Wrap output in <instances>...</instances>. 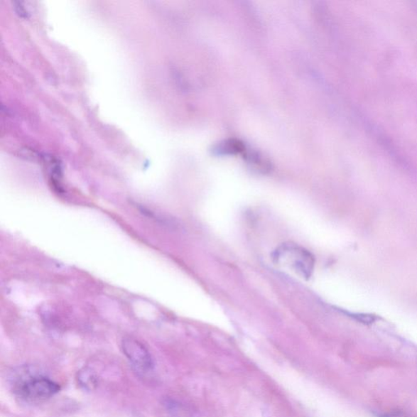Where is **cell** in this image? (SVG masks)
Here are the masks:
<instances>
[{"label":"cell","instance_id":"2","mask_svg":"<svg viewBox=\"0 0 417 417\" xmlns=\"http://www.w3.org/2000/svg\"><path fill=\"white\" fill-rule=\"evenodd\" d=\"M60 390L59 384L43 376L27 378L18 388L20 397L28 402H40L52 398Z\"/></svg>","mask_w":417,"mask_h":417},{"label":"cell","instance_id":"1","mask_svg":"<svg viewBox=\"0 0 417 417\" xmlns=\"http://www.w3.org/2000/svg\"><path fill=\"white\" fill-rule=\"evenodd\" d=\"M274 262L291 270L305 280L313 274L315 258L308 249L298 244L286 242L277 247L272 254Z\"/></svg>","mask_w":417,"mask_h":417},{"label":"cell","instance_id":"4","mask_svg":"<svg viewBox=\"0 0 417 417\" xmlns=\"http://www.w3.org/2000/svg\"><path fill=\"white\" fill-rule=\"evenodd\" d=\"M244 151H246L244 144L234 139L220 142L212 148V153L217 156L234 155Z\"/></svg>","mask_w":417,"mask_h":417},{"label":"cell","instance_id":"3","mask_svg":"<svg viewBox=\"0 0 417 417\" xmlns=\"http://www.w3.org/2000/svg\"><path fill=\"white\" fill-rule=\"evenodd\" d=\"M122 350L136 369L144 372L152 371L153 360L151 354L143 345L135 338L126 337L121 342Z\"/></svg>","mask_w":417,"mask_h":417},{"label":"cell","instance_id":"5","mask_svg":"<svg viewBox=\"0 0 417 417\" xmlns=\"http://www.w3.org/2000/svg\"><path fill=\"white\" fill-rule=\"evenodd\" d=\"M77 382L80 386L85 390H93L97 386L98 380L97 377L94 372L88 369H83L77 374Z\"/></svg>","mask_w":417,"mask_h":417}]
</instances>
